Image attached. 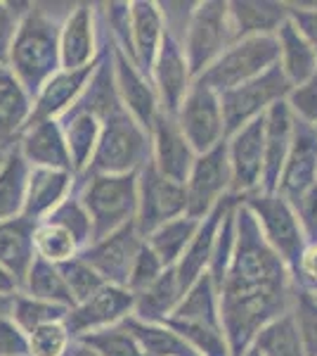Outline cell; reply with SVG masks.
Masks as SVG:
<instances>
[{
    "mask_svg": "<svg viewBox=\"0 0 317 356\" xmlns=\"http://www.w3.org/2000/svg\"><path fill=\"white\" fill-rule=\"evenodd\" d=\"M26 344L28 356H67L74 344V337L65 321H57V323H45L28 332Z\"/></svg>",
    "mask_w": 317,
    "mask_h": 356,
    "instance_id": "cell-44",
    "label": "cell"
},
{
    "mask_svg": "<svg viewBox=\"0 0 317 356\" xmlns=\"http://www.w3.org/2000/svg\"><path fill=\"white\" fill-rule=\"evenodd\" d=\"M315 300H317V297H315Z\"/></svg>",
    "mask_w": 317,
    "mask_h": 356,
    "instance_id": "cell-59",
    "label": "cell"
},
{
    "mask_svg": "<svg viewBox=\"0 0 317 356\" xmlns=\"http://www.w3.org/2000/svg\"><path fill=\"white\" fill-rule=\"evenodd\" d=\"M43 221H50V223H57L62 226L65 231H69L76 238V243L80 247V252L88 250L90 245L95 243V231H93V221H90V214L88 209L80 202V195H78V188H74V193L62 202L57 209L53 211L50 216H45Z\"/></svg>",
    "mask_w": 317,
    "mask_h": 356,
    "instance_id": "cell-38",
    "label": "cell"
},
{
    "mask_svg": "<svg viewBox=\"0 0 317 356\" xmlns=\"http://www.w3.org/2000/svg\"><path fill=\"white\" fill-rule=\"evenodd\" d=\"M142 243H145V235L137 231L135 221H132L128 226L119 228L117 233L95 240L88 250L80 252V257L105 278V283L126 288L132 261H135Z\"/></svg>",
    "mask_w": 317,
    "mask_h": 356,
    "instance_id": "cell-14",
    "label": "cell"
},
{
    "mask_svg": "<svg viewBox=\"0 0 317 356\" xmlns=\"http://www.w3.org/2000/svg\"><path fill=\"white\" fill-rule=\"evenodd\" d=\"M123 325L147 356H197L189 349V344L166 323H147L135 316H128Z\"/></svg>",
    "mask_w": 317,
    "mask_h": 356,
    "instance_id": "cell-34",
    "label": "cell"
},
{
    "mask_svg": "<svg viewBox=\"0 0 317 356\" xmlns=\"http://www.w3.org/2000/svg\"><path fill=\"white\" fill-rule=\"evenodd\" d=\"M234 41H237V33H234L232 19H230L228 0L199 3L185 38H182V48H185L194 79L204 74Z\"/></svg>",
    "mask_w": 317,
    "mask_h": 356,
    "instance_id": "cell-7",
    "label": "cell"
},
{
    "mask_svg": "<svg viewBox=\"0 0 317 356\" xmlns=\"http://www.w3.org/2000/svg\"><path fill=\"white\" fill-rule=\"evenodd\" d=\"M152 162V138L126 110L102 122L100 140L88 169L80 176H123L140 174Z\"/></svg>",
    "mask_w": 317,
    "mask_h": 356,
    "instance_id": "cell-3",
    "label": "cell"
},
{
    "mask_svg": "<svg viewBox=\"0 0 317 356\" xmlns=\"http://www.w3.org/2000/svg\"><path fill=\"white\" fill-rule=\"evenodd\" d=\"M171 323H187V325H204V328H221V288L206 271L199 275L187 288L185 297L178 304V309L171 316ZM225 332V330H223Z\"/></svg>",
    "mask_w": 317,
    "mask_h": 356,
    "instance_id": "cell-28",
    "label": "cell"
},
{
    "mask_svg": "<svg viewBox=\"0 0 317 356\" xmlns=\"http://www.w3.org/2000/svg\"><path fill=\"white\" fill-rule=\"evenodd\" d=\"M244 356H261V354H258V352H256V349H253V347H251V349H249V352H246Z\"/></svg>",
    "mask_w": 317,
    "mask_h": 356,
    "instance_id": "cell-58",
    "label": "cell"
},
{
    "mask_svg": "<svg viewBox=\"0 0 317 356\" xmlns=\"http://www.w3.org/2000/svg\"><path fill=\"white\" fill-rule=\"evenodd\" d=\"M17 147H19L22 157L26 159V164L31 166V169H60V171H71V174H76L60 119L31 124L24 134L19 136Z\"/></svg>",
    "mask_w": 317,
    "mask_h": 356,
    "instance_id": "cell-20",
    "label": "cell"
},
{
    "mask_svg": "<svg viewBox=\"0 0 317 356\" xmlns=\"http://www.w3.org/2000/svg\"><path fill=\"white\" fill-rule=\"evenodd\" d=\"M71 8L74 3H28L22 17L8 67L31 97L62 69L60 31Z\"/></svg>",
    "mask_w": 317,
    "mask_h": 356,
    "instance_id": "cell-2",
    "label": "cell"
},
{
    "mask_svg": "<svg viewBox=\"0 0 317 356\" xmlns=\"http://www.w3.org/2000/svg\"><path fill=\"white\" fill-rule=\"evenodd\" d=\"M12 300L15 297H0V318H8L12 312Z\"/></svg>",
    "mask_w": 317,
    "mask_h": 356,
    "instance_id": "cell-56",
    "label": "cell"
},
{
    "mask_svg": "<svg viewBox=\"0 0 317 356\" xmlns=\"http://www.w3.org/2000/svg\"><path fill=\"white\" fill-rule=\"evenodd\" d=\"M291 314L296 318L298 332H301L305 354L317 356V300L305 292H296Z\"/></svg>",
    "mask_w": 317,
    "mask_h": 356,
    "instance_id": "cell-46",
    "label": "cell"
},
{
    "mask_svg": "<svg viewBox=\"0 0 317 356\" xmlns=\"http://www.w3.org/2000/svg\"><path fill=\"white\" fill-rule=\"evenodd\" d=\"M228 159L232 171V197H249L263 188L265 117L246 124L228 138Z\"/></svg>",
    "mask_w": 317,
    "mask_h": 356,
    "instance_id": "cell-12",
    "label": "cell"
},
{
    "mask_svg": "<svg viewBox=\"0 0 317 356\" xmlns=\"http://www.w3.org/2000/svg\"><path fill=\"white\" fill-rule=\"evenodd\" d=\"M296 119L289 105L280 102L265 114V164H263V193H277L282 169L289 157Z\"/></svg>",
    "mask_w": 317,
    "mask_h": 356,
    "instance_id": "cell-22",
    "label": "cell"
},
{
    "mask_svg": "<svg viewBox=\"0 0 317 356\" xmlns=\"http://www.w3.org/2000/svg\"><path fill=\"white\" fill-rule=\"evenodd\" d=\"M76 174L60 169H31L26 186L24 214L26 219L40 223L50 216L76 188Z\"/></svg>",
    "mask_w": 317,
    "mask_h": 356,
    "instance_id": "cell-24",
    "label": "cell"
},
{
    "mask_svg": "<svg viewBox=\"0 0 317 356\" xmlns=\"http://www.w3.org/2000/svg\"><path fill=\"white\" fill-rule=\"evenodd\" d=\"M152 83H154V88H157L161 112L175 117L178 107L182 105L185 95L189 93V88H192L194 74H192V69H189L182 43L178 41L175 36H171L169 31L164 33L157 62H154Z\"/></svg>",
    "mask_w": 317,
    "mask_h": 356,
    "instance_id": "cell-15",
    "label": "cell"
},
{
    "mask_svg": "<svg viewBox=\"0 0 317 356\" xmlns=\"http://www.w3.org/2000/svg\"><path fill=\"white\" fill-rule=\"evenodd\" d=\"M182 297H185V288L180 285L175 268H166L157 283H152L147 290L135 295L132 316L147 321V323H166Z\"/></svg>",
    "mask_w": 317,
    "mask_h": 356,
    "instance_id": "cell-31",
    "label": "cell"
},
{
    "mask_svg": "<svg viewBox=\"0 0 317 356\" xmlns=\"http://www.w3.org/2000/svg\"><path fill=\"white\" fill-rule=\"evenodd\" d=\"M19 292H22L19 280L0 264V297H15V295H19Z\"/></svg>",
    "mask_w": 317,
    "mask_h": 356,
    "instance_id": "cell-54",
    "label": "cell"
},
{
    "mask_svg": "<svg viewBox=\"0 0 317 356\" xmlns=\"http://www.w3.org/2000/svg\"><path fill=\"white\" fill-rule=\"evenodd\" d=\"M175 122L197 154L209 152L216 145H221L223 140H228L221 93L199 81L192 83L182 105L178 107Z\"/></svg>",
    "mask_w": 317,
    "mask_h": 356,
    "instance_id": "cell-11",
    "label": "cell"
},
{
    "mask_svg": "<svg viewBox=\"0 0 317 356\" xmlns=\"http://www.w3.org/2000/svg\"><path fill=\"white\" fill-rule=\"evenodd\" d=\"M33 97L10 67H0V145L12 147L26 131Z\"/></svg>",
    "mask_w": 317,
    "mask_h": 356,
    "instance_id": "cell-26",
    "label": "cell"
},
{
    "mask_svg": "<svg viewBox=\"0 0 317 356\" xmlns=\"http://www.w3.org/2000/svg\"><path fill=\"white\" fill-rule=\"evenodd\" d=\"M286 105H289L293 119L317 129V76L301 86H293L286 97Z\"/></svg>",
    "mask_w": 317,
    "mask_h": 356,
    "instance_id": "cell-47",
    "label": "cell"
},
{
    "mask_svg": "<svg viewBox=\"0 0 317 356\" xmlns=\"http://www.w3.org/2000/svg\"><path fill=\"white\" fill-rule=\"evenodd\" d=\"M237 204H239V200L228 209V214H225V219L221 223V231H218L216 245H213L209 273L218 283V288H221L225 273H228L230 261H232V254H234V245H237Z\"/></svg>",
    "mask_w": 317,
    "mask_h": 356,
    "instance_id": "cell-43",
    "label": "cell"
},
{
    "mask_svg": "<svg viewBox=\"0 0 317 356\" xmlns=\"http://www.w3.org/2000/svg\"><path fill=\"white\" fill-rule=\"evenodd\" d=\"M197 5L199 3H194V0H166V3H159L161 17H164V29L171 36H175L180 43L185 38Z\"/></svg>",
    "mask_w": 317,
    "mask_h": 356,
    "instance_id": "cell-48",
    "label": "cell"
},
{
    "mask_svg": "<svg viewBox=\"0 0 317 356\" xmlns=\"http://www.w3.org/2000/svg\"><path fill=\"white\" fill-rule=\"evenodd\" d=\"M199 223H201V219H194V216H189V214L178 216V219L164 223V226H159L157 231L145 235V243L149 245V250L159 257L166 268H173L182 259V254L187 252V247L192 243Z\"/></svg>",
    "mask_w": 317,
    "mask_h": 356,
    "instance_id": "cell-33",
    "label": "cell"
},
{
    "mask_svg": "<svg viewBox=\"0 0 317 356\" xmlns=\"http://www.w3.org/2000/svg\"><path fill=\"white\" fill-rule=\"evenodd\" d=\"M132 307H135V295L128 288L107 283L93 297L69 309L65 323L74 340H80L90 332L123 323L128 316H132Z\"/></svg>",
    "mask_w": 317,
    "mask_h": 356,
    "instance_id": "cell-13",
    "label": "cell"
},
{
    "mask_svg": "<svg viewBox=\"0 0 317 356\" xmlns=\"http://www.w3.org/2000/svg\"><path fill=\"white\" fill-rule=\"evenodd\" d=\"M289 19L317 50V3L315 0H310V3H303V0L289 3Z\"/></svg>",
    "mask_w": 317,
    "mask_h": 356,
    "instance_id": "cell-52",
    "label": "cell"
},
{
    "mask_svg": "<svg viewBox=\"0 0 317 356\" xmlns=\"http://www.w3.org/2000/svg\"><path fill=\"white\" fill-rule=\"evenodd\" d=\"M93 69L95 65L83 67V69H60L53 79H48L43 88L36 93V97H33V112H31V119H28V126L65 117V114L76 105V100L80 97V93H83Z\"/></svg>",
    "mask_w": 317,
    "mask_h": 356,
    "instance_id": "cell-21",
    "label": "cell"
},
{
    "mask_svg": "<svg viewBox=\"0 0 317 356\" xmlns=\"http://www.w3.org/2000/svg\"><path fill=\"white\" fill-rule=\"evenodd\" d=\"M187 214L194 219L209 216L218 204L232 197V171L228 159V140L209 152L197 154L192 171L185 181Z\"/></svg>",
    "mask_w": 317,
    "mask_h": 356,
    "instance_id": "cell-9",
    "label": "cell"
},
{
    "mask_svg": "<svg viewBox=\"0 0 317 356\" xmlns=\"http://www.w3.org/2000/svg\"><path fill=\"white\" fill-rule=\"evenodd\" d=\"M60 124H62V129H65L74 171H76V176H80L88 169L90 159H93V154H95L102 124L97 122V119L88 117V114H65V117L60 119Z\"/></svg>",
    "mask_w": 317,
    "mask_h": 356,
    "instance_id": "cell-36",
    "label": "cell"
},
{
    "mask_svg": "<svg viewBox=\"0 0 317 356\" xmlns=\"http://www.w3.org/2000/svg\"><path fill=\"white\" fill-rule=\"evenodd\" d=\"M100 55L97 3H74L60 31L62 69H83L95 65Z\"/></svg>",
    "mask_w": 317,
    "mask_h": 356,
    "instance_id": "cell-16",
    "label": "cell"
},
{
    "mask_svg": "<svg viewBox=\"0 0 317 356\" xmlns=\"http://www.w3.org/2000/svg\"><path fill=\"white\" fill-rule=\"evenodd\" d=\"M293 211L301 223V231L305 235V243L317 245V186L310 188L303 197L293 202Z\"/></svg>",
    "mask_w": 317,
    "mask_h": 356,
    "instance_id": "cell-50",
    "label": "cell"
},
{
    "mask_svg": "<svg viewBox=\"0 0 317 356\" xmlns=\"http://www.w3.org/2000/svg\"><path fill=\"white\" fill-rule=\"evenodd\" d=\"M275 38H277V45H280L277 65L282 72H284L291 88L317 76V50L310 45L308 38L298 31L291 19L280 29Z\"/></svg>",
    "mask_w": 317,
    "mask_h": 356,
    "instance_id": "cell-30",
    "label": "cell"
},
{
    "mask_svg": "<svg viewBox=\"0 0 317 356\" xmlns=\"http://www.w3.org/2000/svg\"><path fill=\"white\" fill-rule=\"evenodd\" d=\"M28 174H31V166L26 164L15 143L0 162V223L24 214Z\"/></svg>",
    "mask_w": 317,
    "mask_h": 356,
    "instance_id": "cell-32",
    "label": "cell"
},
{
    "mask_svg": "<svg viewBox=\"0 0 317 356\" xmlns=\"http://www.w3.org/2000/svg\"><path fill=\"white\" fill-rule=\"evenodd\" d=\"M317 186V129L296 119L293 143L282 169L277 193L293 204Z\"/></svg>",
    "mask_w": 317,
    "mask_h": 356,
    "instance_id": "cell-18",
    "label": "cell"
},
{
    "mask_svg": "<svg viewBox=\"0 0 317 356\" xmlns=\"http://www.w3.org/2000/svg\"><path fill=\"white\" fill-rule=\"evenodd\" d=\"M8 150H10V147L0 145V162H3V159H5V154H8Z\"/></svg>",
    "mask_w": 317,
    "mask_h": 356,
    "instance_id": "cell-57",
    "label": "cell"
},
{
    "mask_svg": "<svg viewBox=\"0 0 317 356\" xmlns=\"http://www.w3.org/2000/svg\"><path fill=\"white\" fill-rule=\"evenodd\" d=\"M293 285L298 292H305L310 297H317V245H308L293 271Z\"/></svg>",
    "mask_w": 317,
    "mask_h": 356,
    "instance_id": "cell-51",
    "label": "cell"
},
{
    "mask_svg": "<svg viewBox=\"0 0 317 356\" xmlns=\"http://www.w3.org/2000/svg\"><path fill=\"white\" fill-rule=\"evenodd\" d=\"M237 38L277 36V31L289 22V3L280 0H232L230 3Z\"/></svg>",
    "mask_w": 317,
    "mask_h": 356,
    "instance_id": "cell-27",
    "label": "cell"
},
{
    "mask_svg": "<svg viewBox=\"0 0 317 356\" xmlns=\"http://www.w3.org/2000/svg\"><path fill=\"white\" fill-rule=\"evenodd\" d=\"M36 226L38 223L26 216L0 223V264L19 280V285L24 283L28 268L36 259V247H33Z\"/></svg>",
    "mask_w": 317,
    "mask_h": 356,
    "instance_id": "cell-29",
    "label": "cell"
},
{
    "mask_svg": "<svg viewBox=\"0 0 317 356\" xmlns=\"http://www.w3.org/2000/svg\"><path fill=\"white\" fill-rule=\"evenodd\" d=\"M239 202L253 214L265 243L273 247V252L286 264V268L293 275L305 247H308L298 216L293 211V204L286 197H282L280 193L263 191L253 193L249 197H241Z\"/></svg>",
    "mask_w": 317,
    "mask_h": 356,
    "instance_id": "cell-6",
    "label": "cell"
},
{
    "mask_svg": "<svg viewBox=\"0 0 317 356\" xmlns=\"http://www.w3.org/2000/svg\"><path fill=\"white\" fill-rule=\"evenodd\" d=\"M296 285L286 264L265 243L256 219L237 204V245L221 283V318L230 354L244 356L265 325L291 312Z\"/></svg>",
    "mask_w": 317,
    "mask_h": 356,
    "instance_id": "cell-1",
    "label": "cell"
},
{
    "mask_svg": "<svg viewBox=\"0 0 317 356\" xmlns=\"http://www.w3.org/2000/svg\"><path fill=\"white\" fill-rule=\"evenodd\" d=\"M33 247H36V257L50 264H65L80 254L76 238L69 231H65L62 226L50 223V221H40L36 226Z\"/></svg>",
    "mask_w": 317,
    "mask_h": 356,
    "instance_id": "cell-39",
    "label": "cell"
},
{
    "mask_svg": "<svg viewBox=\"0 0 317 356\" xmlns=\"http://www.w3.org/2000/svg\"><path fill=\"white\" fill-rule=\"evenodd\" d=\"M28 10V3H0V67H8L15 33Z\"/></svg>",
    "mask_w": 317,
    "mask_h": 356,
    "instance_id": "cell-49",
    "label": "cell"
},
{
    "mask_svg": "<svg viewBox=\"0 0 317 356\" xmlns=\"http://www.w3.org/2000/svg\"><path fill=\"white\" fill-rule=\"evenodd\" d=\"M149 138H152L154 169L166 178H171V181L185 183L194 162H197V152L187 143L175 117L161 112L152 126V131H149Z\"/></svg>",
    "mask_w": 317,
    "mask_h": 356,
    "instance_id": "cell-17",
    "label": "cell"
},
{
    "mask_svg": "<svg viewBox=\"0 0 317 356\" xmlns=\"http://www.w3.org/2000/svg\"><path fill=\"white\" fill-rule=\"evenodd\" d=\"M280 62V45L275 36L237 38L213 65L194 81L209 86L216 93H228L241 83L258 79Z\"/></svg>",
    "mask_w": 317,
    "mask_h": 356,
    "instance_id": "cell-5",
    "label": "cell"
},
{
    "mask_svg": "<svg viewBox=\"0 0 317 356\" xmlns=\"http://www.w3.org/2000/svg\"><path fill=\"white\" fill-rule=\"evenodd\" d=\"M166 271V266L161 264V259L149 250L147 243H142L140 252H137L135 261H132V268H130V275H128V288L132 295H140L142 290H147L152 283H157L161 278V273Z\"/></svg>",
    "mask_w": 317,
    "mask_h": 356,
    "instance_id": "cell-45",
    "label": "cell"
},
{
    "mask_svg": "<svg viewBox=\"0 0 317 356\" xmlns=\"http://www.w3.org/2000/svg\"><path fill=\"white\" fill-rule=\"evenodd\" d=\"M237 200L239 197H228L225 202L218 204L209 216H204V219H201L197 233H194L192 243H189V247H187V252L182 254V259L173 266V268H175V273H178V278H180V285L185 288V292H187L189 285L199 278V275H204L206 271H209L213 245H216L218 231H221V223L225 219V214H228V209L237 202Z\"/></svg>",
    "mask_w": 317,
    "mask_h": 356,
    "instance_id": "cell-25",
    "label": "cell"
},
{
    "mask_svg": "<svg viewBox=\"0 0 317 356\" xmlns=\"http://www.w3.org/2000/svg\"><path fill=\"white\" fill-rule=\"evenodd\" d=\"M251 347L261 356H308L291 312L282 314L280 318L265 325Z\"/></svg>",
    "mask_w": 317,
    "mask_h": 356,
    "instance_id": "cell-37",
    "label": "cell"
},
{
    "mask_svg": "<svg viewBox=\"0 0 317 356\" xmlns=\"http://www.w3.org/2000/svg\"><path fill=\"white\" fill-rule=\"evenodd\" d=\"M80 342L88 344L97 356H147L123 323L90 332L80 337Z\"/></svg>",
    "mask_w": 317,
    "mask_h": 356,
    "instance_id": "cell-41",
    "label": "cell"
},
{
    "mask_svg": "<svg viewBox=\"0 0 317 356\" xmlns=\"http://www.w3.org/2000/svg\"><path fill=\"white\" fill-rule=\"evenodd\" d=\"M187 214L185 183L166 178L149 162L137 174V216L135 226L142 235H149L159 226Z\"/></svg>",
    "mask_w": 317,
    "mask_h": 356,
    "instance_id": "cell-10",
    "label": "cell"
},
{
    "mask_svg": "<svg viewBox=\"0 0 317 356\" xmlns=\"http://www.w3.org/2000/svg\"><path fill=\"white\" fill-rule=\"evenodd\" d=\"M67 356H97V354L88 347V344H83L80 340H74L71 349H69V354H67Z\"/></svg>",
    "mask_w": 317,
    "mask_h": 356,
    "instance_id": "cell-55",
    "label": "cell"
},
{
    "mask_svg": "<svg viewBox=\"0 0 317 356\" xmlns=\"http://www.w3.org/2000/svg\"><path fill=\"white\" fill-rule=\"evenodd\" d=\"M291 93V83L286 81L280 65L268 69L258 79L241 83L237 88L221 93L223 117H225V136L237 134L246 124L265 117L275 105L284 102Z\"/></svg>",
    "mask_w": 317,
    "mask_h": 356,
    "instance_id": "cell-8",
    "label": "cell"
},
{
    "mask_svg": "<svg viewBox=\"0 0 317 356\" xmlns=\"http://www.w3.org/2000/svg\"><path fill=\"white\" fill-rule=\"evenodd\" d=\"M22 292L28 297H36V300L60 304L65 309L76 307V302H74L71 292H69L65 278L60 273V266L40 259V257H36L31 268H28L24 283H22Z\"/></svg>",
    "mask_w": 317,
    "mask_h": 356,
    "instance_id": "cell-35",
    "label": "cell"
},
{
    "mask_svg": "<svg viewBox=\"0 0 317 356\" xmlns=\"http://www.w3.org/2000/svg\"><path fill=\"white\" fill-rule=\"evenodd\" d=\"M67 314H69V309L60 307V304H50V302L36 300V297H28L24 292H19V295H15V300H12L10 318L17 323V328L24 330L28 335L31 330H36L45 323L67 321Z\"/></svg>",
    "mask_w": 317,
    "mask_h": 356,
    "instance_id": "cell-40",
    "label": "cell"
},
{
    "mask_svg": "<svg viewBox=\"0 0 317 356\" xmlns=\"http://www.w3.org/2000/svg\"><path fill=\"white\" fill-rule=\"evenodd\" d=\"M130 22H132V55L130 60L145 76L152 79V69L157 62L161 41H164V17L159 3L152 0H130Z\"/></svg>",
    "mask_w": 317,
    "mask_h": 356,
    "instance_id": "cell-23",
    "label": "cell"
},
{
    "mask_svg": "<svg viewBox=\"0 0 317 356\" xmlns=\"http://www.w3.org/2000/svg\"><path fill=\"white\" fill-rule=\"evenodd\" d=\"M80 202L93 221L95 240L117 233L137 216V174L123 176H78Z\"/></svg>",
    "mask_w": 317,
    "mask_h": 356,
    "instance_id": "cell-4",
    "label": "cell"
},
{
    "mask_svg": "<svg viewBox=\"0 0 317 356\" xmlns=\"http://www.w3.org/2000/svg\"><path fill=\"white\" fill-rule=\"evenodd\" d=\"M114 69H117V86L121 95V105L123 110L135 119L142 129L152 131L154 122L161 114L159 95L154 88L152 79L145 76L135 62L128 60L121 50L114 45Z\"/></svg>",
    "mask_w": 317,
    "mask_h": 356,
    "instance_id": "cell-19",
    "label": "cell"
},
{
    "mask_svg": "<svg viewBox=\"0 0 317 356\" xmlns=\"http://www.w3.org/2000/svg\"><path fill=\"white\" fill-rule=\"evenodd\" d=\"M0 356H28L26 332L12 318H0Z\"/></svg>",
    "mask_w": 317,
    "mask_h": 356,
    "instance_id": "cell-53",
    "label": "cell"
},
{
    "mask_svg": "<svg viewBox=\"0 0 317 356\" xmlns=\"http://www.w3.org/2000/svg\"><path fill=\"white\" fill-rule=\"evenodd\" d=\"M57 266H60L62 278H65L67 288L71 292V297L76 304L85 302L88 297H93L97 290H102L107 285L105 278H102V275L97 273L80 254L65 264H57Z\"/></svg>",
    "mask_w": 317,
    "mask_h": 356,
    "instance_id": "cell-42",
    "label": "cell"
}]
</instances>
